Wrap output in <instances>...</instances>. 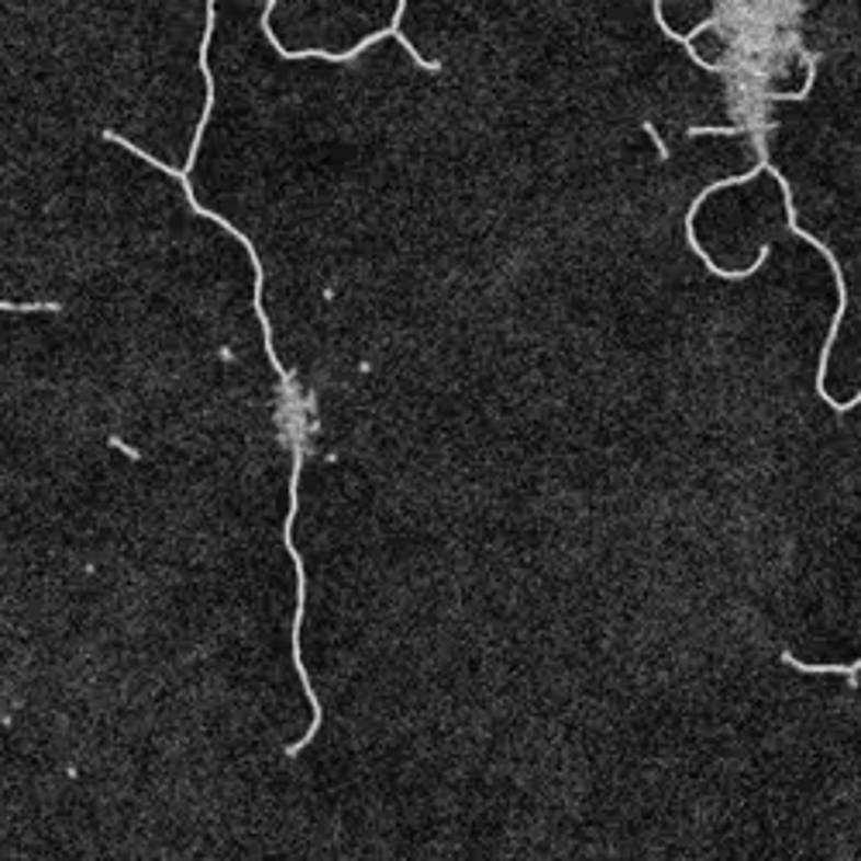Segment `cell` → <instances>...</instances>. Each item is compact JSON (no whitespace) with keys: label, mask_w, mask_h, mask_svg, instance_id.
Listing matches in <instances>:
<instances>
[{"label":"cell","mask_w":861,"mask_h":861,"mask_svg":"<svg viewBox=\"0 0 861 861\" xmlns=\"http://www.w3.org/2000/svg\"><path fill=\"white\" fill-rule=\"evenodd\" d=\"M403 11H406V0H397V11H393V21H390V35H393V38H397V42L403 45V49H406V56H411L414 62H421V69H431V73H438V69H441V62H431V59H421V53H417V49H414V45H411V38H406V35L400 32V18H403Z\"/></svg>","instance_id":"2"},{"label":"cell","mask_w":861,"mask_h":861,"mask_svg":"<svg viewBox=\"0 0 861 861\" xmlns=\"http://www.w3.org/2000/svg\"><path fill=\"white\" fill-rule=\"evenodd\" d=\"M758 152H761V165H765V173H772L776 176V183H779V190L785 194V214H789V228H793L800 238H806V242L817 249L827 262H830V269H834V279H837V310H834V321H830V334H827V342H824V352H820V372H817V393L834 406V414H848V411H854V406L861 403V393L858 397H851V400H845V403H837L830 393H827V387H824V376H827V363H830V348H834V338H837V328H841V318H845V307H848V286H845V276H841V266H837V259H834V252L820 242V238H813V234H806V228H800V221H796V207H793V194H789V183H785V176H779V170L776 165H769V152H765V141H758Z\"/></svg>","instance_id":"1"},{"label":"cell","mask_w":861,"mask_h":861,"mask_svg":"<svg viewBox=\"0 0 861 861\" xmlns=\"http://www.w3.org/2000/svg\"><path fill=\"white\" fill-rule=\"evenodd\" d=\"M745 128L734 125V128H689V138H700V135H741Z\"/></svg>","instance_id":"3"}]
</instances>
